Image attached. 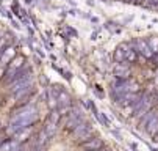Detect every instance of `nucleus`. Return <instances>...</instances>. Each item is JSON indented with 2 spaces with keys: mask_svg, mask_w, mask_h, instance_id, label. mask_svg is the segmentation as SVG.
Masks as SVG:
<instances>
[{
  "mask_svg": "<svg viewBox=\"0 0 158 151\" xmlns=\"http://www.w3.org/2000/svg\"><path fill=\"white\" fill-rule=\"evenodd\" d=\"M31 135H33V129H31V126L30 127H24V129H19V131H16L14 134H13V139L17 142V143H25L28 139H31Z\"/></svg>",
  "mask_w": 158,
  "mask_h": 151,
  "instance_id": "9",
  "label": "nucleus"
},
{
  "mask_svg": "<svg viewBox=\"0 0 158 151\" xmlns=\"http://www.w3.org/2000/svg\"><path fill=\"white\" fill-rule=\"evenodd\" d=\"M67 2H69V5H72V7H74V8H75V7H77V3H75V2H74V0H67Z\"/></svg>",
  "mask_w": 158,
  "mask_h": 151,
  "instance_id": "24",
  "label": "nucleus"
},
{
  "mask_svg": "<svg viewBox=\"0 0 158 151\" xmlns=\"http://www.w3.org/2000/svg\"><path fill=\"white\" fill-rule=\"evenodd\" d=\"M147 44H149V47L152 49L153 54H158V36L149 38V39H147Z\"/></svg>",
  "mask_w": 158,
  "mask_h": 151,
  "instance_id": "19",
  "label": "nucleus"
},
{
  "mask_svg": "<svg viewBox=\"0 0 158 151\" xmlns=\"http://www.w3.org/2000/svg\"><path fill=\"white\" fill-rule=\"evenodd\" d=\"M94 117L99 120V123H100L102 126H105V127H111V123H110V120L105 117V113H102V112H99V110H97V112L94 113Z\"/></svg>",
  "mask_w": 158,
  "mask_h": 151,
  "instance_id": "17",
  "label": "nucleus"
},
{
  "mask_svg": "<svg viewBox=\"0 0 158 151\" xmlns=\"http://www.w3.org/2000/svg\"><path fill=\"white\" fill-rule=\"evenodd\" d=\"M113 74H114L116 79H128L131 76V71H130V66L127 63H118L113 68Z\"/></svg>",
  "mask_w": 158,
  "mask_h": 151,
  "instance_id": "7",
  "label": "nucleus"
},
{
  "mask_svg": "<svg viewBox=\"0 0 158 151\" xmlns=\"http://www.w3.org/2000/svg\"><path fill=\"white\" fill-rule=\"evenodd\" d=\"M85 151H103V148L102 149H85Z\"/></svg>",
  "mask_w": 158,
  "mask_h": 151,
  "instance_id": "25",
  "label": "nucleus"
},
{
  "mask_svg": "<svg viewBox=\"0 0 158 151\" xmlns=\"http://www.w3.org/2000/svg\"><path fill=\"white\" fill-rule=\"evenodd\" d=\"M114 25H116V24H113V22H108V24H106L105 27H106V29H110V30H111L113 33H121V29H119V27H114Z\"/></svg>",
  "mask_w": 158,
  "mask_h": 151,
  "instance_id": "20",
  "label": "nucleus"
},
{
  "mask_svg": "<svg viewBox=\"0 0 158 151\" xmlns=\"http://www.w3.org/2000/svg\"><path fill=\"white\" fill-rule=\"evenodd\" d=\"M153 117H155V110H153V109H150L146 115H143V117L139 118V126H141V127H146V124H147Z\"/></svg>",
  "mask_w": 158,
  "mask_h": 151,
  "instance_id": "16",
  "label": "nucleus"
},
{
  "mask_svg": "<svg viewBox=\"0 0 158 151\" xmlns=\"http://www.w3.org/2000/svg\"><path fill=\"white\" fill-rule=\"evenodd\" d=\"M83 121V112L72 107L71 112L67 113V118H66V123H64V129L66 131H72L75 126H78L80 123Z\"/></svg>",
  "mask_w": 158,
  "mask_h": 151,
  "instance_id": "3",
  "label": "nucleus"
},
{
  "mask_svg": "<svg viewBox=\"0 0 158 151\" xmlns=\"http://www.w3.org/2000/svg\"><path fill=\"white\" fill-rule=\"evenodd\" d=\"M56 126L58 124H55V123H52V121H46V124H44V131H46V134L49 135V137H52V135H55V132H56Z\"/></svg>",
  "mask_w": 158,
  "mask_h": 151,
  "instance_id": "15",
  "label": "nucleus"
},
{
  "mask_svg": "<svg viewBox=\"0 0 158 151\" xmlns=\"http://www.w3.org/2000/svg\"><path fill=\"white\" fill-rule=\"evenodd\" d=\"M111 134H113V135H114V137H116V140H119V142L122 140V135H121L119 132H116V131H111Z\"/></svg>",
  "mask_w": 158,
  "mask_h": 151,
  "instance_id": "21",
  "label": "nucleus"
},
{
  "mask_svg": "<svg viewBox=\"0 0 158 151\" xmlns=\"http://www.w3.org/2000/svg\"><path fill=\"white\" fill-rule=\"evenodd\" d=\"M2 143H3V139H2V137H0V145H2Z\"/></svg>",
  "mask_w": 158,
  "mask_h": 151,
  "instance_id": "26",
  "label": "nucleus"
},
{
  "mask_svg": "<svg viewBox=\"0 0 158 151\" xmlns=\"http://www.w3.org/2000/svg\"><path fill=\"white\" fill-rule=\"evenodd\" d=\"M49 121H52V123H55V124H58L60 123V120H61V113L58 112V109H53V110H50V113H49V118H47Z\"/></svg>",
  "mask_w": 158,
  "mask_h": 151,
  "instance_id": "18",
  "label": "nucleus"
},
{
  "mask_svg": "<svg viewBox=\"0 0 158 151\" xmlns=\"http://www.w3.org/2000/svg\"><path fill=\"white\" fill-rule=\"evenodd\" d=\"M125 2H133V0H125Z\"/></svg>",
  "mask_w": 158,
  "mask_h": 151,
  "instance_id": "27",
  "label": "nucleus"
},
{
  "mask_svg": "<svg viewBox=\"0 0 158 151\" xmlns=\"http://www.w3.org/2000/svg\"><path fill=\"white\" fill-rule=\"evenodd\" d=\"M67 13H69L71 16H77V11H75V8H72V10H69V11H67Z\"/></svg>",
  "mask_w": 158,
  "mask_h": 151,
  "instance_id": "23",
  "label": "nucleus"
},
{
  "mask_svg": "<svg viewBox=\"0 0 158 151\" xmlns=\"http://www.w3.org/2000/svg\"><path fill=\"white\" fill-rule=\"evenodd\" d=\"M20 143H17L14 139H5L3 143L0 145V151H19Z\"/></svg>",
  "mask_w": 158,
  "mask_h": 151,
  "instance_id": "10",
  "label": "nucleus"
},
{
  "mask_svg": "<svg viewBox=\"0 0 158 151\" xmlns=\"http://www.w3.org/2000/svg\"><path fill=\"white\" fill-rule=\"evenodd\" d=\"M31 85H33V76H31V73H30V74H27V76H24V77L16 79L14 82H11V83H10V93L13 95V93H16V91L22 90V88L31 87Z\"/></svg>",
  "mask_w": 158,
  "mask_h": 151,
  "instance_id": "4",
  "label": "nucleus"
},
{
  "mask_svg": "<svg viewBox=\"0 0 158 151\" xmlns=\"http://www.w3.org/2000/svg\"><path fill=\"white\" fill-rule=\"evenodd\" d=\"M130 46L136 51L139 55H143L144 58H153V52H152V49L149 47V44H147V41L146 39H143V38H135L131 42H130Z\"/></svg>",
  "mask_w": 158,
  "mask_h": 151,
  "instance_id": "2",
  "label": "nucleus"
},
{
  "mask_svg": "<svg viewBox=\"0 0 158 151\" xmlns=\"http://www.w3.org/2000/svg\"><path fill=\"white\" fill-rule=\"evenodd\" d=\"M93 134H94V127L89 124V123H86V121H81L78 126H75L72 129V135H74V139L78 140V143L80 142H85L88 139H91Z\"/></svg>",
  "mask_w": 158,
  "mask_h": 151,
  "instance_id": "1",
  "label": "nucleus"
},
{
  "mask_svg": "<svg viewBox=\"0 0 158 151\" xmlns=\"http://www.w3.org/2000/svg\"><path fill=\"white\" fill-rule=\"evenodd\" d=\"M83 149H102L103 148V140L100 137H91V139H88L85 142H80L78 143Z\"/></svg>",
  "mask_w": 158,
  "mask_h": 151,
  "instance_id": "8",
  "label": "nucleus"
},
{
  "mask_svg": "<svg viewBox=\"0 0 158 151\" xmlns=\"http://www.w3.org/2000/svg\"><path fill=\"white\" fill-rule=\"evenodd\" d=\"M141 95H143V91L122 93V95H118V96L114 98V102H116L118 105H121V107H128V105H131L135 101H138V99L141 98Z\"/></svg>",
  "mask_w": 158,
  "mask_h": 151,
  "instance_id": "5",
  "label": "nucleus"
},
{
  "mask_svg": "<svg viewBox=\"0 0 158 151\" xmlns=\"http://www.w3.org/2000/svg\"><path fill=\"white\" fill-rule=\"evenodd\" d=\"M138 58H139V54L135 51L131 46L125 51V61H130V63H136L138 61Z\"/></svg>",
  "mask_w": 158,
  "mask_h": 151,
  "instance_id": "12",
  "label": "nucleus"
},
{
  "mask_svg": "<svg viewBox=\"0 0 158 151\" xmlns=\"http://www.w3.org/2000/svg\"><path fill=\"white\" fill-rule=\"evenodd\" d=\"M49 135L46 134V131H44V129H42V131L38 134V140H36V145H38V148H44V145H46L47 142H49Z\"/></svg>",
  "mask_w": 158,
  "mask_h": 151,
  "instance_id": "14",
  "label": "nucleus"
},
{
  "mask_svg": "<svg viewBox=\"0 0 158 151\" xmlns=\"http://www.w3.org/2000/svg\"><path fill=\"white\" fill-rule=\"evenodd\" d=\"M113 58H114L116 63H125V52L118 46V47L114 49V52H113Z\"/></svg>",
  "mask_w": 158,
  "mask_h": 151,
  "instance_id": "13",
  "label": "nucleus"
},
{
  "mask_svg": "<svg viewBox=\"0 0 158 151\" xmlns=\"http://www.w3.org/2000/svg\"><path fill=\"white\" fill-rule=\"evenodd\" d=\"M14 55H16V49L13 46H8L2 54H0V68L6 69V66L11 63V60L14 58Z\"/></svg>",
  "mask_w": 158,
  "mask_h": 151,
  "instance_id": "6",
  "label": "nucleus"
},
{
  "mask_svg": "<svg viewBox=\"0 0 158 151\" xmlns=\"http://www.w3.org/2000/svg\"><path fill=\"white\" fill-rule=\"evenodd\" d=\"M144 129H146V132H147V134L153 139V137L158 134V117L155 115V117H153V118H152L147 124H146V127H144Z\"/></svg>",
  "mask_w": 158,
  "mask_h": 151,
  "instance_id": "11",
  "label": "nucleus"
},
{
  "mask_svg": "<svg viewBox=\"0 0 158 151\" xmlns=\"http://www.w3.org/2000/svg\"><path fill=\"white\" fill-rule=\"evenodd\" d=\"M89 20H91L93 24H97V22H99V17H93V16H91V19H89Z\"/></svg>",
  "mask_w": 158,
  "mask_h": 151,
  "instance_id": "22",
  "label": "nucleus"
}]
</instances>
